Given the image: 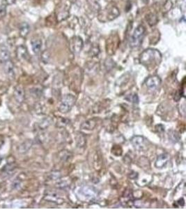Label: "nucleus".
Here are the masks:
<instances>
[{
  "instance_id": "obj_6",
  "label": "nucleus",
  "mask_w": 186,
  "mask_h": 210,
  "mask_svg": "<svg viewBox=\"0 0 186 210\" xmlns=\"http://www.w3.org/2000/svg\"><path fill=\"white\" fill-rule=\"evenodd\" d=\"M169 159H170V156L168 154H161L157 158L156 163H155V166H156V168L159 169L165 168L169 161Z\"/></svg>"
},
{
  "instance_id": "obj_21",
  "label": "nucleus",
  "mask_w": 186,
  "mask_h": 210,
  "mask_svg": "<svg viewBox=\"0 0 186 210\" xmlns=\"http://www.w3.org/2000/svg\"><path fill=\"white\" fill-rule=\"evenodd\" d=\"M148 1H149V0H143V1H144V2H145V3L148 2Z\"/></svg>"
},
{
  "instance_id": "obj_19",
  "label": "nucleus",
  "mask_w": 186,
  "mask_h": 210,
  "mask_svg": "<svg viewBox=\"0 0 186 210\" xmlns=\"http://www.w3.org/2000/svg\"><path fill=\"white\" fill-rule=\"evenodd\" d=\"M7 14V6L4 4L0 5V18L4 17Z\"/></svg>"
},
{
  "instance_id": "obj_1",
  "label": "nucleus",
  "mask_w": 186,
  "mask_h": 210,
  "mask_svg": "<svg viewBox=\"0 0 186 210\" xmlns=\"http://www.w3.org/2000/svg\"><path fill=\"white\" fill-rule=\"evenodd\" d=\"M162 55L158 50L149 48L142 53L140 56V62L146 67H155L160 64Z\"/></svg>"
},
{
  "instance_id": "obj_12",
  "label": "nucleus",
  "mask_w": 186,
  "mask_h": 210,
  "mask_svg": "<svg viewBox=\"0 0 186 210\" xmlns=\"http://www.w3.org/2000/svg\"><path fill=\"white\" fill-rule=\"evenodd\" d=\"M19 32H20V35L22 37L25 38L30 32L29 25L27 22H22V23L20 25Z\"/></svg>"
},
{
  "instance_id": "obj_17",
  "label": "nucleus",
  "mask_w": 186,
  "mask_h": 210,
  "mask_svg": "<svg viewBox=\"0 0 186 210\" xmlns=\"http://www.w3.org/2000/svg\"><path fill=\"white\" fill-rule=\"evenodd\" d=\"M146 20L148 21L149 24L151 26L155 25L158 22V18L155 14L151 13L146 16Z\"/></svg>"
},
{
  "instance_id": "obj_9",
  "label": "nucleus",
  "mask_w": 186,
  "mask_h": 210,
  "mask_svg": "<svg viewBox=\"0 0 186 210\" xmlns=\"http://www.w3.org/2000/svg\"><path fill=\"white\" fill-rule=\"evenodd\" d=\"M4 65V69L5 74L9 77L10 79H13L15 77V70H14L13 62L10 60L5 62Z\"/></svg>"
},
{
  "instance_id": "obj_4",
  "label": "nucleus",
  "mask_w": 186,
  "mask_h": 210,
  "mask_svg": "<svg viewBox=\"0 0 186 210\" xmlns=\"http://www.w3.org/2000/svg\"><path fill=\"white\" fill-rule=\"evenodd\" d=\"M161 84V79L158 76H151L148 77L145 81V85L147 88L151 91H156L160 87Z\"/></svg>"
},
{
  "instance_id": "obj_8",
  "label": "nucleus",
  "mask_w": 186,
  "mask_h": 210,
  "mask_svg": "<svg viewBox=\"0 0 186 210\" xmlns=\"http://www.w3.org/2000/svg\"><path fill=\"white\" fill-rule=\"evenodd\" d=\"M14 97H15V100L19 103H22L25 98V93H24V90L23 87L20 86V85H18L15 87V90H14L13 93Z\"/></svg>"
},
{
  "instance_id": "obj_3",
  "label": "nucleus",
  "mask_w": 186,
  "mask_h": 210,
  "mask_svg": "<svg viewBox=\"0 0 186 210\" xmlns=\"http://www.w3.org/2000/svg\"><path fill=\"white\" fill-rule=\"evenodd\" d=\"M75 101H76V99L73 95H66L61 101L59 110L63 114L68 113L75 105Z\"/></svg>"
},
{
  "instance_id": "obj_15",
  "label": "nucleus",
  "mask_w": 186,
  "mask_h": 210,
  "mask_svg": "<svg viewBox=\"0 0 186 210\" xmlns=\"http://www.w3.org/2000/svg\"><path fill=\"white\" fill-rule=\"evenodd\" d=\"M96 125H97V120L96 119H93L88 120V121H85V123H83L82 125H81V128H82V129L90 130H93V128L96 126Z\"/></svg>"
},
{
  "instance_id": "obj_11",
  "label": "nucleus",
  "mask_w": 186,
  "mask_h": 210,
  "mask_svg": "<svg viewBox=\"0 0 186 210\" xmlns=\"http://www.w3.org/2000/svg\"><path fill=\"white\" fill-rule=\"evenodd\" d=\"M16 54L20 60H26L29 56L27 49L25 46H22V45L18 46L17 49H16Z\"/></svg>"
},
{
  "instance_id": "obj_13",
  "label": "nucleus",
  "mask_w": 186,
  "mask_h": 210,
  "mask_svg": "<svg viewBox=\"0 0 186 210\" xmlns=\"http://www.w3.org/2000/svg\"><path fill=\"white\" fill-rule=\"evenodd\" d=\"M71 45L73 47V50L75 52H79L82 50L83 46V42L81 38L79 37H75L73 39Z\"/></svg>"
},
{
  "instance_id": "obj_14",
  "label": "nucleus",
  "mask_w": 186,
  "mask_h": 210,
  "mask_svg": "<svg viewBox=\"0 0 186 210\" xmlns=\"http://www.w3.org/2000/svg\"><path fill=\"white\" fill-rule=\"evenodd\" d=\"M32 44V47L33 52L34 53L38 54L42 48V42L39 39H33L31 42Z\"/></svg>"
},
{
  "instance_id": "obj_2",
  "label": "nucleus",
  "mask_w": 186,
  "mask_h": 210,
  "mask_svg": "<svg viewBox=\"0 0 186 210\" xmlns=\"http://www.w3.org/2000/svg\"><path fill=\"white\" fill-rule=\"evenodd\" d=\"M146 29L143 25H139L134 31L131 39L130 40V46L132 48H137L142 44L143 39L145 36Z\"/></svg>"
},
{
  "instance_id": "obj_16",
  "label": "nucleus",
  "mask_w": 186,
  "mask_h": 210,
  "mask_svg": "<svg viewBox=\"0 0 186 210\" xmlns=\"http://www.w3.org/2000/svg\"><path fill=\"white\" fill-rule=\"evenodd\" d=\"M82 193L84 196L87 197V198H91V197H94L96 195L95 191L92 190L91 188H88V187L84 188L82 190Z\"/></svg>"
},
{
  "instance_id": "obj_10",
  "label": "nucleus",
  "mask_w": 186,
  "mask_h": 210,
  "mask_svg": "<svg viewBox=\"0 0 186 210\" xmlns=\"http://www.w3.org/2000/svg\"><path fill=\"white\" fill-rule=\"evenodd\" d=\"M11 55L9 49L5 46H2L0 48V63L1 65H4L7 61L10 60Z\"/></svg>"
},
{
  "instance_id": "obj_7",
  "label": "nucleus",
  "mask_w": 186,
  "mask_h": 210,
  "mask_svg": "<svg viewBox=\"0 0 186 210\" xmlns=\"http://www.w3.org/2000/svg\"><path fill=\"white\" fill-rule=\"evenodd\" d=\"M45 199L46 200L51 202V203H55L57 204H61L64 202V200L61 198L57 193L52 192V191H48L46 193Z\"/></svg>"
},
{
  "instance_id": "obj_5",
  "label": "nucleus",
  "mask_w": 186,
  "mask_h": 210,
  "mask_svg": "<svg viewBox=\"0 0 186 210\" xmlns=\"http://www.w3.org/2000/svg\"><path fill=\"white\" fill-rule=\"evenodd\" d=\"M132 145L137 151H143L146 148V140L142 136H134L130 140Z\"/></svg>"
},
{
  "instance_id": "obj_20",
  "label": "nucleus",
  "mask_w": 186,
  "mask_h": 210,
  "mask_svg": "<svg viewBox=\"0 0 186 210\" xmlns=\"http://www.w3.org/2000/svg\"><path fill=\"white\" fill-rule=\"evenodd\" d=\"M16 0H5L6 4L7 5H12L15 2Z\"/></svg>"
},
{
  "instance_id": "obj_18",
  "label": "nucleus",
  "mask_w": 186,
  "mask_h": 210,
  "mask_svg": "<svg viewBox=\"0 0 186 210\" xmlns=\"http://www.w3.org/2000/svg\"><path fill=\"white\" fill-rule=\"evenodd\" d=\"M126 99L128 102L133 103H137L139 102V97L137 95L135 94V93H132V94L128 95V96L126 97Z\"/></svg>"
}]
</instances>
